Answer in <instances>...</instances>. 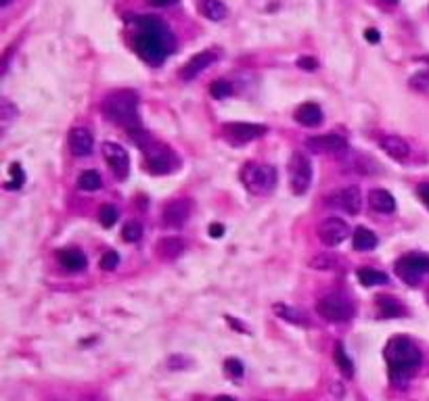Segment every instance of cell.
<instances>
[{
  "label": "cell",
  "mask_w": 429,
  "mask_h": 401,
  "mask_svg": "<svg viewBox=\"0 0 429 401\" xmlns=\"http://www.w3.org/2000/svg\"><path fill=\"white\" fill-rule=\"evenodd\" d=\"M316 232H318V238H321L323 245L339 247L343 240H347V236H350V226L339 217H327L325 222H321Z\"/></svg>",
  "instance_id": "10"
},
{
  "label": "cell",
  "mask_w": 429,
  "mask_h": 401,
  "mask_svg": "<svg viewBox=\"0 0 429 401\" xmlns=\"http://www.w3.org/2000/svg\"><path fill=\"white\" fill-rule=\"evenodd\" d=\"M0 117H3V126H7L13 117H17V107L11 101L3 99L0 101Z\"/></svg>",
  "instance_id": "35"
},
{
  "label": "cell",
  "mask_w": 429,
  "mask_h": 401,
  "mask_svg": "<svg viewBox=\"0 0 429 401\" xmlns=\"http://www.w3.org/2000/svg\"><path fill=\"white\" fill-rule=\"evenodd\" d=\"M191 215V203L187 199H176V201H170L164 211H162V222L164 226L168 228H180L187 224Z\"/></svg>",
  "instance_id": "12"
},
{
  "label": "cell",
  "mask_w": 429,
  "mask_h": 401,
  "mask_svg": "<svg viewBox=\"0 0 429 401\" xmlns=\"http://www.w3.org/2000/svg\"><path fill=\"white\" fill-rule=\"evenodd\" d=\"M365 38H367L369 42H373V44H377L381 36H379V32H377V30H373V28H371V30H367V32H365Z\"/></svg>",
  "instance_id": "42"
},
{
  "label": "cell",
  "mask_w": 429,
  "mask_h": 401,
  "mask_svg": "<svg viewBox=\"0 0 429 401\" xmlns=\"http://www.w3.org/2000/svg\"><path fill=\"white\" fill-rule=\"evenodd\" d=\"M379 146L385 150V155L396 159V162H406V159L410 157V144L404 138L396 136V134L381 136L379 138Z\"/></svg>",
  "instance_id": "14"
},
{
  "label": "cell",
  "mask_w": 429,
  "mask_h": 401,
  "mask_svg": "<svg viewBox=\"0 0 429 401\" xmlns=\"http://www.w3.org/2000/svg\"><path fill=\"white\" fill-rule=\"evenodd\" d=\"M103 186V178L99 172L95 170H86L78 176V188L84 190V193H95Z\"/></svg>",
  "instance_id": "26"
},
{
  "label": "cell",
  "mask_w": 429,
  "mask_h": 401,
  "mask_svg": "<svg viewBox=\"0 0 429 401\" xmlns=\"http://www.w3.org/2000/svg\"><path fill=\"white\" fill-rule=\"evenodd\" d=\"M23 184H26V174H23V170H21L19 164H13V166L9 168V180H7L5 186H7L9 190H19Z\"/></svg>",
  "instance_id": "29"
},
{
  "label": "cell",
  "mask_w": 429,
  "mask_h": 401,
  "mask_svg": "<svg viewBox=\"0 0 429 401\" xmlns=\"http://www.w3.org/2000/svg\"><path fill=\"white\" fill-rule=\"evenodd\" d=\"M149 3H151L153 7H158V9H166V7H172V5H176L178 0H149Z\"/></svg>",
  "instance_id": "40"
},
{
  "label": "cell",
  "mask_w": 429,
  "mask_h": 401,
  "mask_svg": "<svg viewBox=\"0 0 429 401\" xmlns=\"http://www.w3.org/2000/svg\"><path fill=\"white\" fill-rule=\"evenodd\" d=\"M241 180L245 188L254 195H268L276 186V170L272 166L247 164L241 172Z\"/></svg>",
  "instance_id": "4"
},
{
  "label": "cell",
  "mask_w": 429,
  "mask_h": 401,
  "mask_svg": "<svg viewBox=\"0 0 429 401\" xmlns=\"http://www.w3.org/2000/svg\"><path fill=\"white\" fill-rule=\"evenodd\" d=\"M333 360H335V364H337V368L341 370V374H343V376H347V378H352V376H354V362H352V360H350V355L345 353V347H343L341 343H337V345H335Z\"/></svg>",
  "instance_id": "28"
},
{
  "label": "cell",
  "mask_w": 429,
  "mask_h": 401,
  "mask_svg": "<svg viewBox=\"0 0 429 401\" xmlns=\"http://www.w3.org/2000/svg\"><path fill=\"white\" fill-rule=\"evenodd\" d=\"M213 61H216V52L213 50H201V52H197L195 57H191L189 59V63L182 67V71H180V77H184V79H195L201 71H205Z\"/></svg>",
  "instance_id": "16"
},
{
  "label": "cell",
  "mask_w": 429,
  "mask_h": 401,
  "mask_svg": "<svg viewBox=\"0 0 429 401\" xmlns=\"http://www.w3.org/2000/svg\"><path fill=\"white\" fill-rule=\"evenodd\" d=\"M289 182L294 195H304L308 193L312 184V164L304 153H294L289 162Z\"/></svg>",
  "instance_id": "8"
},
{
  "label": "cell",
  "mask_w": 429,
  "mask_h": 401,
  "mask_svg": "<svg viewBox=\"0 0 429 401\" xmlns=\"http://www.w3.org/2000/svg\"><path fill=\"white\" fill-rule=\"evenodd\" d=\"M310 268L314 270H335L337 268V260L331 255H318L310 260Z\"/></svg>",
  "instance_id": "34"
},
{
  "label": "cell",
  "mask_w": 429,
  "mask_h": 401,
  "mask_svg": "<svg viewBox=\"0 0 429 401\" xmlns=\"http://www.w3.org/2000/svg\"><path fill=\"white\" fill-rule=\"evenodd\" d=\"M369 205L377 213H394L396 211V199H394V195L388 193V190H383V188H375V190L369 193Z\"/></svg>",
  "instance_id": "19"
},
{
  "label": "cell",
  "mask_w": 429,
  "mask_h": 401,
  "mask_svg": "<svg viewBox=\"0 0 429 401\" xmlns=\"http://www.w3.org/2000/svg\"><path fill=\"white\" fill-rule=\"evenodd\" d=\"M134 50L140 59H145L147 63H162L168 55L174 52L176 40L162 19L151 15H138L134 17Z\"/></svg>",
  "instance_id": "1"
},
{
  "label": "cell",
  "mask_w": 429,
  "mask_h": 401,
  "mask_svg": "<svg viewBox=\"0 0 429 401\" xmlns=\"http://www.w3.org/2000/svg\"><path fill=\"white\" fill-rule=\"evenodd\" d=\"M419 197H421V201L429 207V184L419 186Z\"/></svg>",
  "instance_id": "41"
},
{
  "label": "cell",
  "mask_w": 429,
  "mask_h": 401,
  "mask_svg": "<svg viewBox=\"0 0 429 401\" xmlns=\"http://www.w3.org/2000/svg\"><path fill=\"white\" fill-rule=\"evenodd\" d=\"M209 95L213 99H227L233 95V84L227 82V79H213L211 86H209Z\"/></svg>",
  "instance_id": "30"
},
{
  "label": "cell",
  "mask_w": 429,
  "mask_h": 401,
  "mask_svg": "<svg viewBox=\"0 0 429 401\" xmlns=\"http://www.w3.org/2000/svg\"><path fill=\"white\" fill-rule=\"evenodd\" d=\"M93 146H95V138L88 130L84 128H74L69 132V148L76 157H86L93 153Z\"/></svg>",
  "instance_id": "17"
},
{
  "label": "cell",
  "mask_w": 429,
  "mask_h": 401,
  "mask_svg": "<svg viewBox=\"0 0 429 401\" xmlns=\"http://www.w3.org/2000/svg\"><path fill=\"white\" fill-rule=\"evenodd\" d=\"M145 157H147V166H149V172L151 174H170L176 170L178 166V157L174 155V150L162 142H151L147 148H145Z\"/></svg>",
  "instance_id": "5"
},
{
  "label": "cell",
  "mask_w": 429,
  "mask_h": 401,
  "mask_svg": "<svg viewBox=\"0 0 429 401\" xmlns=\"http://www.w3.org/2000/svg\"><path fill=\"white\" fill-rule=\"evenodd\" d=\"M377 243L379 240H377L375 232H371L365 226H359L352 234V245H354L356 251H373L377 247Z\"/></svg>",
  "instance_id": "22"
},
{
  "label": "cell",
  "mask_w": 429,
  "mask_h": 401,
  "mask_svg": "<svg viewBox=\"0 0 429 401\" xmlns=\"http://www.w3.org/2000/svg\"><path fill=\"white\" fill-rule=\"evenodd\" d=\"M103 157L105 162L109 164L111 172L115 174L117 180H126L128 174H130V157H128V150L117 144V142H105L103 144Z\"/></svg>",
  "instance_id": "9"
},
{
  "label": "cell",
  "mask_w": 429,
  "mask_h": 401,
  "mask_svg": "<svg viewBox=\"0 0 429 401\" xmlns=\"http://www.w3.org/2000/svg\"><path fill=\"white\" fill-rule=\"evenodd\" d=\"M11 3V0H0V5H3V7H7Z\"/></svg>",
  "instance_id": "44"
},
{
  "label": "cell",
  "mask_w": 429,
  "mask_h": 401,
  "mask_svg": "<svg viewBox=\"0 0 429 401\" xmlns=\"http://www.w3.org/2000/svg\"><path fill=\"white\" fill-rule=\"evenodd\" d=\"M99 222H101L103 228H113L115 222H117V209L113 205H103L101 213H99Z\"/></svg>",
  "instance_id": "33"
},
{
  "label": "cell",
  "mask_w": 429,
  "mask_h": 401,
  "mask_svg": "<svg viewBox=\"0 0 429 401\" xmlns=\"http://www.w3.org/2000/svg\"><path fill=\"white\" fill-rule=\"evenodd\" d=\"M225 370H227V374L229 376H235V378H239V376H243V364L239 362V360H227L225 362Z\"/></svg>",
  "instance_id": "37"
},
{
  "label": "cell",
  "mask_w": 429,
  "mask_h": 401,
  "mask_svg": "<svg viewBox=\"0 0 429 401\" xmlns=\"http://www.w3.org/2000/svg\"><path fill=\"white\" fill-rule=\"evenodd\" d=\"M128 136H130V140L136 144V146H140L142 150H145L151 142H153V138H151V134L149 132H145L140 126L138 128H132V130H128Z\"/></svg>",
  "instance_id": "31"
},
{
  "label": "cell",
  "mask_w": 429,
  "mask_h": 401,
  "mask_svg": "<svg viewBox=\"0 0 429 401\" xmlns=\"http://www.w3.org/2000/svg\"><path fill=\"white\" fill-rule=\"evenodd\" d=\"M385 362L390 368V376L394 380H404L421 368L423 355L410 339L394 337L385 345Z\"/></svg>",
  "instance_id": "2"
},
{
  "label": "cell",
  "mask_w": 429,
  "mask_h": 401,
  "mask_svg": "<svg viewBox=\"0 0 429 401\" xmlns=\"http://www.w3.org/2000/svg\"><path fill=\"white\" fill-rule=\"evenodd\" d=\"M274 311L278 317H283L285 322H292V324H298V326H308V315L292 305H283V303H276L274 305Z\"/></svg>",
  "instance_id": "24"
},
{
  "label": "cell",
  "mask_w": 429,
  "mask_h": 401,
  "mask_svg": "<svg viewBox=\"0 0 429 401\" xmlns=\"http://www.w3.org/2000/svg\"><path fill=\"white\" fill-rule=\"evenodd\" d=\"M396 274L400 280H404L410 286H417L425 274H429V257L427 255H404L396 262Z\"/></svg>",
  "instance_id": "6"
},
{
  "label": "cell",
  "mask_w": 429,
  "mask_h": 401,
  "mask_svg": "<svg viewBox=\"0 0 429 401\" xmlns=\"http://www.w3.org/2000/svg\"><path fill=\"white\" fill-rule=\"evenodd\" d=\"M122 236L126 243H138L140 236H142V226L138 222H128L122 230Z\"/></svg>",
  "instance_id": "32"
},
{
  "label": "cell",
  "mask_w": 429,
  "mask_h": 401,
  "mask_svg": "<svg viewBox=\"0 0 429 401\" xmlns=\"http://www.w3.org/2000/svg\"><path fill=\"white\" fill-rule=\"evenodd\" d=\"M296 121L306 126V128H316L323 124V109L314 103H304L296 111Z\"/></svg>",
  "instance_id": "20"
},
{
  "label": "cell",
  "mask_w": 429,
  "mask_h": 401,
  "mask_svg": "<svg viewBox=\"0 0 429 401\" xmlns=\"http://www.w3.org/2000/svg\"><path fill=\"white\" fill-rule=\"evenodd\" d=\"M381 3H385V5H398V0H381Z\"/></svg>",
  "instance_id": "43"
},
{
  "label": "cell",
  "mask_w": 429,
  "mask_h": 401,
  "mask_svg": "<svg viewBox=\"0 0 429 401\" xmlns=\"http://www.w3.org/2000/svg\"><path fill=\"white\" fill-rule=\"evenodd\" d=\"M268 132L266 126L262 124H245V121H235V124H227L225 126V134L237 142H249L256 138H262Z\"/></svg>",
  "instance_id": "13"
},
{
  "label": "cell",
  "mask_w": 429,
  "mask_h": 401,
  "mask_svg": "<svg viewBox=\"0 0 429 401\" xmlns=\"http://www.w3.org/2000/svg\"><path fill=\"white\" fill-rule=\"evenodd\" d=\"M306 146L314 153H341L347 148V142L341 134L329 132V134H318V136H310L306 140Z\"/></svg>",
  "instance_id": "11"
},
{
  "label": "cell",
  "mask_w": 429,
  "mask_h": 401,
  "mask_svg": "<svg viewBox=\"0 0 429 401\" xmlns=\"http://www.w3.org/2000/svg\"><path fill=\"white\" fill-rule=\"evenodd\" d=\"M187 245H184V240L178 238V236H164L158 240V245H155V251H158V257L162 262H174L176 257H180L184 253Z\"/></svg>",
  "instance_id": "15"
},
{
  "label": "cell",
  "mask_w": 429,
  "mask_h": 401,
  "mask_svg": "<svg viewBox=\"0 0 429 401\" xmlns=\"http://www.w3.org/2000/svg\"><path fill=\"white\" fill-rule=\"evenodd\" d=\"M199 11L209 21H222L229 15V9L222 0H199Z\"/></svg>",
  "instance_id": "23"
},
{
  "label": "cell",
  "mask_w": 429,
  "mask_h": 401,
  "mask_svg": "<svg viewBox=\"0 0 429 401\" xmlns=\"http://www.w3.org/2000/svg\"><path fill=\"white\" fill-rule=\"evenodd\" d=\"M103 113L109 117V121L132 130L138 128V95L134 90H113L103 101Z\"/></svg>",
  "instance_id": "3"
},
{
  "label": "cell",
  "mask_w": 429,
  "mask_h": 401,
  "mask_svg": "<svg viewBox=\"0 0 429 401\" xmlns=\"http://www.w3.org/2000/svg\"><path fill=\"white\" fill-rule=\"evenodd\" d=\"M298 65H300L302 69H306V71H314V69L318 67L316 59H312V57H302V59L298 61Z\"/></svg>",
  "instance_id": "38"
},
{
  "label": "cell",
  "mask_w": 429,
  "mask_h": 401,
  "mask_svg": "<svg viewBox=\"0 0 429 401\" xmlns=\"http://www.w3.org/2000/svg\"><path fill=\"white\" fill-rule=\"evenodd\" d=\"M316 311L321 317H325L327 322H335V324H341V322H347L352 317V305L345 297L341 295H327L323 297L318 303H316Z\"/></svg>",
  "instance_id": "7"
},
{
  "label": "cell",
  "mask_w": 429,
  "mask_h": 401,
  "mask_svg": "<svg viewBox=\"0 0 429 401\" xmlns=\"http://www.w3.org/2000/svg\"><path fill=\"white\" fill-rule=\"evenodd\" d=\"M57 260L61 268H65L67 272H80L86 268V257L78 249H61L57 253Z\"/></svg>",
  "instance_id": "21"
},
{
  "label": "cell",
  "mask_w": 429,
  "mask_h": 401,
  "mask_svg": "<svg viewBox=\"0 0 429 401\" xmlns=\"http://www.w3.org/2000/svg\"><path fill=\"white\" fill-rule=\"evenodd\" d=\"M117 264H120V255L115 251H105L101 262H99V268L105 270V272H111V270L117 268Z\"/></svg>",
  "instance_id": "36"
},
{
  "label": "cell",
  "mask_w": 429,
  "mask_h": 401,
  "mask_svg": "<svg viewBox=\"0 0 429 401\" xmlns=\"http://www.w3.org/2000/svg\"><path fill=\"white\" fill-rule=\"evenodd\" d=\"M377 311L383 317H398V315H402L404 309H402V305L394 297L381 295V297H377Z\"/></svg>",
  "instance_id": "27"
},
{
  "label": "cell",
  "mask_w": 429,
  "mask_h": 401,
  "mask_svg": "<svg viewBox=\"0 0 429 401\" xmlns=\"http://www.w3.org/2000/svg\"><path fill=\"white\" fill-rule=\"evenodd\" d=\"M356 278L361 280L363 286H381V284H388V274L379 272V270H373V268H361L356 272Z\"/></svg>",
  "instance_id": "25"
},
{
  "label": "cell",
  "mask_w": 429,
  "mask_h": 401,
  "mask_svg": "<svg viewBox=\"0 0 429 401\" xmlns=\"http://www.w3.org/2000/svg\"><path fill=\"white\" fill-rule=\"evenodd\" d=\"M209 236L211 238H222L225 236V226L222 224H209Z\"/></svg>",
  "instance_id": "39"
},
{
  "label": "cell",
  "mask_w": 429,
  "mask_h": 401,
  "mask_svg": "<svg viewBox=\"0 0 429 401\" xmlns=\"http://www.w3.org/2000/svg\"><path fill=\"white\" fill-rule=\"evenodd\" d=\"M216 401H233L231 397H220V399H216Z\"/></svg>",
  "instance_id": "45"
},
{
  "label": "cell",
  "mask_w": 429,
  "mask_h": 401,
  "mask_svg": "<svg viewBox=\"0 0 429 401\" xmlns=\"http://www.w3.org/2000/svg\"><path fill=\"white\" fill-rule=\"evenodd\" d=\"M337 205L350 213V215H359L361 209H363V197H361V190L356 186H347L343 190L337 193Z\"/></svg>",
  "instance_id": "18"
}]
</instances>
